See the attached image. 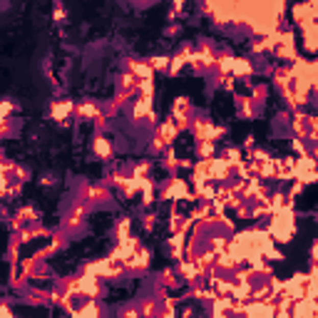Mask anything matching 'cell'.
Returning a JSON list of instances; mask_svg holds the SVG:
<instances>
[{"mask_svg": "<svg viewBox=\"0 0 318 318\" xmlns=\"http://www.w3.org/2000/svg\"><path fill=\"white\" fill-rule=\"evenodd\" d=\"M72 313H75V318H100V308H97L94 299H90L87 303H85V306L72 308Z\"/></svg>", "mask_w": 318, "mask_h": 318, "instance_id": "cell-1", "label": "cell"}, {"mask_svg": "<svg viewBox=\"0 0 318 318\" xmlns=\"http://www.w3.org/2000/svg\"><path fill=\"white\" fill-rule=\"evenodd\" d=\"M70 112H75L72 102H62V105H53V117H55L57 122H67V117H70Z\"/></svg>", "mask_w": 318, "mask_h": 318, "instance_id": "cell-2", "label": "cell"}, {"mask_svg": "<svg viewBox=\"0 0 318 318\" xmlns=\"http://www.w3.org/2000/svg\"><path fill=\"white\" fill-rule=\"evenodd\" d=\"M82 216H85V206H80V204H77L75 209H72V214L67 216V222H65V226H67V229H75L77 224H82Z\"/></svg>", "mask_w": 318, "mask_h": 318, "instance_id": "cell-3", "label": "cell"}, {"mask_svg": "<svg viewBox=\"0 0 318 318\" xmlns=\"http://www.w3.org/2000/svg\"><path fill=\"white\" fill-rule=\"evenodd\" d=\"M105 197H107V191L102 187H87L85 189V199H87V202H102Z\"/></svg>", "mask_w": 318, "mask_h": 318, "instance_id": "cell-4", "label": "cell"}, {"mask_svg": "<svg viewBox=\"0 0 318 318\" xmlns=\"http://www.w3.org/2000/svg\"><path fill=\"white\" fill-rule=\"evenodd\" d=\"M94 152L102 154V157H110V144H107L105 137H97V139H94Z\"/></svg>", "mask_w": 318, "mask_h": 318, "instance_id": "cell-5", "label": "cell"}, {"mask_svg": "<svg viewBox=\"0 0 318 318\" xmlns=\"http://www.w3.org/2000/svg\"><path fill=\"white\" fill-rule=\"evenodd\" d=\"M167 57H152L150 62H147V67H150V70H157V67H159V70H164V67H167Z\"/></svg>", "mask_w": 318, "mask_h": 318, "instance_id": "cell-6", "label": "cell"}, {"mask_svg": "<svg viewBox=\"0 0 318 318\" xmlns=\"http://www.w3.org/2000/svg\"><path fill=\"white\" fill-rule=\"evenodd\" d=\"M0 318H15V316H13V313L5 308V306H0Z\"/></svg>", "mask_w": 318, "mask_h": 318, "instance_id": "cell-7", "label": "cell"}]
</instances>
